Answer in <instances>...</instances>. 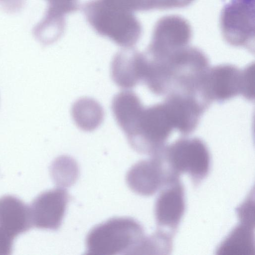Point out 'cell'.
I'll use <instances>...</instances> for the list:
<instances>
[{
	"label": "cell",
	"instance_id": "obj_8",
	"mask_svg": "<svg viewBox=\"0 0 255 255\" xmlns=\"http://www.w3.org/2000/svg\"><path fill=\"white\" fill-rule=\"evenodd\" d=\"M32 227L29 207L10 195L0 198V243L13 247L15 238Z\"/></svg>",
	"mask_w": 255,
	"mask_h": 255
},
{
	"label": "cell",
	"instance_id": "obj_15",
	"mask_svg": "<svg viewBox=\"0 0 255 255\" xmlns=\"http://www.w3.org/2000/svg\"><path fill=\"white\" fill-rule=\"evenodd\" d=\"M48 8L44 16L54 18H65V15L77 11L78 0H46Z\"/></svg>",
	"mask_w": 255,
	"mask_h": 255
},
{
	"label": "cell",
	"instance_id": "obj_2",
	"mask_svg": "<svg viewBox=\"0 0 255 255\" xmlns=\"http://www.w3.org/2000/svg\"><path fill=\"white\" fill-rule=\"evenodd\" d=\"M145 238L142 227L134 220L114 218L91 230L86 239V254L136 255Z\"/></svg>",
	"mask_w": 255,
	"mask_h": 255
},
{
	"label": "cell",
	"instance_id": "obj_17",
	"mask_svg": "<svg viewBox=\"0 0 255 255\" xmlns=\"http://www.w3.org/2000/svg\"><path fill=\"white\" fill-rule=\"evenodd\" d=\"M254 81L255 66L253 64L241 72L240 93L248 99L254 98Z\"/></svg>",
	"mask_w": 255,
	"mask_h": 255
},
{
	"label": "cell",
	"instance_id": "obj_10",
	"mask_svg": "<svg viewBox=\"0 0 255 255\" xmlns=\"http://www.w3.org/2000/svg\"><path fill=\"white\" fill-rule=\"evenodd\" d=\"M143 54L131 48H125L114 56L111 66V77L121 88L131 89L142 79Z\"/></svg>",
	"mask_w": 255,
	"mask_h": 255
},
{
	"label": "cell",
	"instance_id": "obj_18",
	"mask_svg": "<svg viewBox=\"0 0 255 255\" xmlns=\"http://www.w3.org/2000/svg\"><path fill=\"white\" fill-rule=\"evenodd\" d=\"M105 3L127 11L133 12L141 8L140 0H102Z\"/></svg>",
	"mask_w": 255,
	"mask_h": 255
},
{
	"label": "cell",
	"instance_id": "obj_14",
	"mask_svg": "<svg viewBox=\"0 0 255 255\" xmlns=\"http://www.w3.org/2000/svg\"><path fill=\"white\" fill-rule=\"evenodd\" d=\"M173 234L159 229L145 237L137 255H169L173 247Z\"/></svg>",
	"mask_w": 255,
	"mask_h": 255
},
{
	"label": "cell",
	"instance_id": "obj_19",
	"mask_svg": "<svg viewBox=\"0 0 255 255\" xmlns=\"http://www.w3.org/2000/svg\"><path fill=\"white\" fill-rule=\"evenodd\" d=\"M24 4V0H0V5L8 12L18 11Z\"/></svg>",
	"mask_w": 255,
	"mask_h": 255
},
{
	"label": "cell",
	"instance_id": "obj_5",
	"mask_svg": "<svg viewBox=\"0 0 255 255\" xmlns=\"http://www.w3.org/2000/svg\"><path fill=\"white\" fill-rule=\"evenodd\" d=\"M178 179L170 174L157 154L135 164L127 175L129 187L142 196L152 195L166 184Z\"/></svg>",
	"mask_w": 255,
	"mask_h": 255
},
{
	"label": "cell",
	"instance_id": "obj_11",
	"mask_svg": "<svg viewBox=\"0 0 255 255\" xmlns=\"http://www.w3.org/2000/svg\"><path fill=\"white\" fill-rule=\"evenodd\" d=\"M174 128L188 133L197 126L202 107L193 97L187 94H172L164 103Z\"/></svg>",
	"mask_w": 255,
	"mask_h": 255
},
{
	"label": "cell",
	"instance_id": "obj_7",
	"mask_svg": "<svg viewBox=\"0 0 255 255\" xmlns=\"http://www.w3.org/2000/svg\"><path fill=\"white\" fill-rule=\"evenodd\" d=\"M160 190L155 205L156 223L161 229L174 234L185 212L184 187L179 179L166 184Z\"/></svg>",
	"mask_w": 255,
	"mask_h": 255
},
{
	"label": "cell",
	"instance_id": "obj_13",
	"mask_svg": "<svg viewBox=\"0 0 255 255\" xmlns=\"http://www.w3.org/2000/svg\"><path fill=\"white\" fill-rule=\"evenodd\" d=\"M71 114L77 127L84 131L94 130L104 119V111L101 105L89 98L77 100L72 106Z\"/></svg>",
	"mask_w": 255,
	"mask_h": 255
},
{
	"label": "cell",
	"instance_id": "obj_1",
	"mask_svg": "<svg viewBox=\"0 0 255 255\" xmlns=\"http://www.w3.org/2000/svg\"><path fill=\"white\" fill-rule=\"evenodd\" d=\"M119 126L133 149L150 156L165 146L166 140L174 128L164 103L147 108L139 106Z\"/></svg>",
	"mask_w": 255,
	"mask_h": 255
},
{
	"label": "cell",
	"instance_id": "obj_16",
	"mask_svg": "<svg viewBox=\"0 0 255 255\" xmlns=\"http://www.w3.org/2000/svg\"><path fill=\"white\" fill-rule=\"evenodd\" d=\"M240 223L255 228L254 194L249 195L237 209Z\"/></svg>",
	"mask_w": 255,
	"mask_h": 255
},
{
	"label": "cell",
	"instance_id": "obj_3",
	"mask_svg": "<svg viewBox=\"0 0 255 255\" xmlns=\"http://www.w3.org/2000/svg\"><path fill=\"white\" fill-rule=\"evenodd\" d=\"M83 10L87 21L99 35L125 48L136 43L141 27L132 12L109 5L102 0L88 1Z\"/></svg>",
	"mask_w": 255,
	"mask_h": 255
},
{
	"label": "cell",
	"instance_id": "obj_12",
	"mask_svg": "<svg viewBox=\"0 0 255 255\" xmlns=\"http://www.w3.org/2000/svg\"><path fill=\"white\" fill-rule=\"evenodd\" d=\"M254 229L240 224L223 241L217 249L221 255H254Z\"/></svg>",
	"mask_w": 255,
	"mask_h": 255
},
{
	"label": "cell",
	"instance_id": "obj_4",
	"mask_svg": "<svg viewBox=\"0 0 255 255\" xmlns=\"http://www.w3.org/2000/svg\"><path fill=\"white\" fill-rule=\"evenodd\" d=\"M157 153L171 173L179 177L187 173L195 184L203 180L209 172V151L198 138L178 139Z\"/></svg>",
	"mask_w": 255,
	"mask_h": 255
},
{
	"label": "cell",
	"instance_id": "obj_9",
	"mask_svg": "<svg viewBox=\"0 0 255 255\" xmlns=\"http://www.w3.org/2000/svg\"><path fill=\"white\" fill-rule=\"evenodd\" d=\"M241 72L228 65L217 66L207 70L202 87L208 98L225 100L240 93Z\"/></svg>",
	"mask_w": 255,
	"mask_h": 255
},
{
	"label": "cell",
	"instance_id": "obj_6",
	"mask_svg": "<svg viewBox=\"0 0 255 255\" xmlns=\"http://www.w3.org/2000/svg\"><path fill=\"white\" fill-rule=\"evenodd\" d=\"M69 196L58 188L39 194L29 207L32 226L40 229L56 230L64 217Z\"/></svg>",
	"mask_w": 255,
	"mask_h": 255
}]
</instances>
